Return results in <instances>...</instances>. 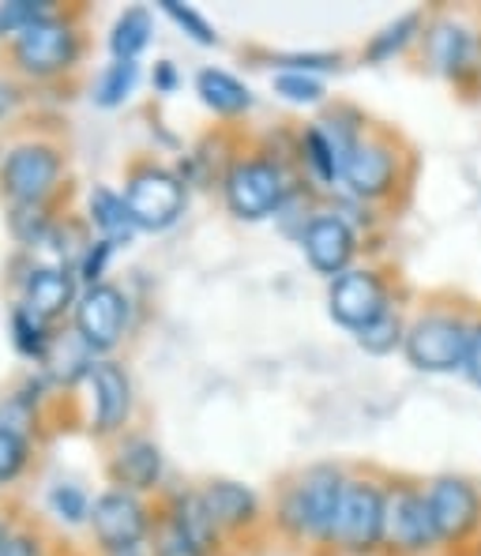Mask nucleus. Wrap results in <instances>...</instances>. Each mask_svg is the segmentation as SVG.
<instances>
[{"mask_svg":"<svg viewBox=\"0 0 481 556\" xmlns=\"http://www.w3.org/2000/svg\"><path fill=\"white\" fill-rule=\"evenodd\" d=\"M470 327H474V316L459 301L426 305L410 320V327H406V342H403L406 365L429 376L463 372L467 346H470Z\"/></svg>","mask_w":481,"mask_h":556,"instance_id":"1","label":"nucleus"},{"mask_svg":"<svg viewBox=\"0 0 481 556\" xmlns=\"http://www.w3.org/2000/svg\"><path fill=\"white\" fill-rule=\"evenodd\" d=\"M342 489H346V473L331 463L308 466L287 485L279 504V522L290 538L298 542L331 545V530H336V515Z\"/></svg>","mask_w":481,"mask_h":556,"instance_id":"2","label":"nucleus"},{"mask_svg":"<svg viewBox=\"0 0 481 556\" xmlns=\"http://www.w3.org/2000/svg\"><path fill=\"white\" fill-rule=\"evenodd\" d=\"M388 530V485L377 478H346L342 489L331 549L346 556H377Z\"/></svg>","mask_w":481,"mask_h":556,"instance_id":"3","label":"nucleus"},{"mask_svg":"<svg viewBox=\"0 0 481 556\" xmlns=\"http://www.w3.org/2000/svg\"><path fill=\"white\" fill-rule=\"evenodd\" d=\"M384 549L395 556H436L444 553L429 511L426 485L418 481H391L388 485V530Z\"/></svg>","mask_w":481,"mask_h":556,"instance_id":"4","label":"nucleus"},{"mask_svg":"<svg viewBox=\"0 0 481 556\" xmlns=\"http://www.w3.org/2000/svg\"><path fill=\"white\" fill-rule=\"evenodd\" d=\"M429 511H433L436 534L444 553L467 549L481 538V489L463 473H440L426 481Z\"/></svg>","mask_w":481,"mask_h":556,"instance_id":"5","label":"nucleus"},{"mask_svg":"<svg viewBox=\"0 0 481 556\" xmlns=\"http://www.w3.org/2000/svg\"><path fill=\"white\" fill-rule=\"evenodd\" d=\"M226 207L244 223H260L267 215H279L290 200V181L275 159H241L226 174Z\"/></svg>","mask_w":481,"mask_h":556,"instance_id":"6","label":"nucleus"},{"mask_svg":"<svg viewBox=\"0 0 481 556\" xmlns=\"http://www.w3.org/2000/svg\"><path fill=\"white\" fill-rule=\"evenodd\" d=\"M426 64L455 84L459 91H474L481 84V35L459 20H436L421 35Z\"/></svg>","mask_w":481,"mask_h":556,"instance_id":"7","label":"nucleus"},{"mask_svg":"<svg viewBox=\"0 0 481 556\" xmlns=\"http://www.w3.org/2000/svg\"><path fill=\"white\" fill-rule=\"evenodd\" d=\"M395 305L391 301V282L377 267H350L339 278H331V290H328V313L331 320L346 331H362L372 320L388 313Z\"/></svg>","mask_w":481,"mask_h":556,"instance_id":"8","label":"nucleus"},{"mask_svg":"<svg viewBox=\"0 0 481 556\" xmlns=\"http://www.w3.org/2000/svg\"><path fill=\"white\" fill-rule=\"evenodd\" d=\"M125 207L136 230H169L185 211V185L162 166H140L128 177Z\"/></svg>","mask_w":481,"mask_h":556,"instance_id":"9","label":"nucleus"},{"mask_svg":"<svg viewBox=\"0 0 481 556\" xmlns=\"http://www.w3.org/2000/svg\"><path fill=\"white\" fill-rule=\"evenodd\" d=\"M403 181V154L388 136H365L342 169V185L357 200H388Z\"/></svg>","mask_w":481,"mask_h":556,"instance_id":"10","label":"nucleus"},{"mask_svg":"<svg viewBox=\"0 0 481 556\" xmlns=\"http://www.w3.org/2000/svg\"><path fill=\"white\" fill-rule=\"evenodd\" d=\"M301 249H305V260L316 275L339 278L342 271H350V260L357 252V233L346 218L328 211V215L308 218V226L301 230Z\"/></svg>","mask_w":481,"mask_h":556,"instance_id":"11","label":"nucleus"},{"mask_svg":"<svg viewBox=\"0 0 481 556\" xmlns=\"http://www.w3.org/2000/svg\"><path fill=\"white\" fill-rule=\"evenodd\" d=\"M125 316L128 305L117 286H91L76 305V331L84 339V346L91 350L117 346L121 331H125Z\"/></svg>","mask_w":481,"mask_h":556,"instance_id":"12","label":"nucleus"},{"mask_svg":"<svg viewBox=\"0 0 481 556\" xmlns=\"http://www.w3.org/2000/svg\"><path fill=\"white\" fill-rule=\"evenodd\" d=\"M61 159L42 143H23L4 162V188L15 203H42L56 185Z\"/></svg>","mask_w":481,"mask_h":556,"instance_id":"13","label":"nucleus"},{"mask_svg":"<svg viewBox=\"0 0 481 556\" xmlns=\"http://www.w3.org/2000/svg\"><path fill=\"white\" fill-rule=\"evenodd\" d=\"M94 534L98 542L110 553H125V549H140L143 534H147V511L136 496L128 493H105L94 501Z\"/></svg>","mask_w":481,"mask_h":556,"instance_id":"14","label":"nucleus"},{"mask_svg":"<svg viewBox=\"0 0 481 556\" xmlns=\"http://www.w3.org/2000/svg\"><path fill=\"white\" fill-rule=\"evenodd\" d=\"M15 56H20V64L27 72L49 76V72H61L76 61V35H72V27H64V23L42 20L20 35Z\"/></svg>","mask_w":481,"mask_h":556,"instance_id":"15","label":"nucleus"},{"mask_svg":"<svg viewBox=\"0 0 481 556\" xmlns=\"http://www.w3.org/2000/svg\"><path fill=\"white\" fill-rule=\"evenodd\" d=\"M200 501H203V508H207L211 522L218 527V534H223V530L249 527L260 515L256 493H252L249 485H238V481H211L200 493Z\"/></svg>","mask_w":481,"mask_h":556,"instance_id":"16","label":"nucleus"},{"mask_svg":"<svg viewBox=\"0 0 481 556\" xmlns=\"http://www.w3.org/2000/svg\"><path fill=\"white\" fill-rule=\"evenodd\" d=\"M91 380H94V410H98V429L113 432L117 425H125L128 410H132V383L121 365L113 362H98L91 365Z\"/></svg>","mask_w":481,"mask_h":556,"instance_id":"17","label":"nucleus"},{"mask_svg":"<svg viewBox=\"0 0 481 556\" xmlns=\"http://www.w3.org/2000/svg\"><path fill=\"white\" fill-rule=\"evenodd\" d=\"M76 298V282H72L68 271L61 267H38L35 275L27 278V313L38 316V320H53Z\"/></svg>","mask_w":481,"mask_h":556,"instance_id":"18","label":"nucleus"},{"mask_svg":"<svg viewBox=\"0 0 481 556\" xmlns=\"http://www.w3.org/2000/svg\"><path fill=\"white\" fill-rule=\"evenodd\" d=\"M195 94L203 98L207 110H215L218 117H241V113L252 110V91L241 84L238 76L223 68H203L195 76Z\"/></svg>","mask_w":481,"mask_h":556,"instance_id":"19","label":"nucleus"},{"mask_svg":"<svg viewBox=\"0 0 481 556\" xmlns=\"http://www.w3.org/2000/svg\"><path fill=\"white\" fill-rule=\"evenodd\" d=\"M113 478L128 489H151L162 478V452L151 440H128L113 459Z\"/></svg>","mask_w":481,"mask_h":556,"instance_id":"20","label":"nucleus"},{"mask_svg":"<svg viewBox=\"0 0 481 556\" xmlns=\"http://www.w3.org/2000/svg\"><path fill=\"white\" fill-rule=\"evenodd\" d=\"M426 12H406L398 15L395 23H388L380 35L369 38V46H365V61L369 64H384L391 61V56L406 53L414 42H421V35H426Z\"/></svg>","mask_w":481,"mask_h":556,"instance_id":"21","label":"nucleus"},{"mask_svg":"<svg viewBox=\"0 0 481 556\" xmlns=\"http://www.w3.org/2000/svg\"><path fill=\"white\" fill-rule=\"evenodd\" d=\"M406 316H403V308L398 305H391L380 320H372L369 327H362V331L354 334L357 339V346L365 350V354H372V357H388V354H395V350H403V342H406Z\"/></svg>","mask_w":481,"mask_h":556,"instance_id":"22","label":"nucleus"},{"mask_svg":"<svg viewBox=\"0 0 481 556\" xmlns=\"http://www.w3.org/2000/svg\"><path fill=\"white\" fill-rule=\"evenodd\" d=\"M147 42H151V15L143 8H128L117 23H113L110 35V49L117 61H136L143 53Z\"/></svg>","mask_w":481,"mask_h":556,"instance_id":"23","label":"nucleus"},{"mask_svg":"<svg viewBox=\"0 0 481 556\" xmlns=\"http://www.w3.org/2000/svg\"><path fill=\"white\" fill-rule=\"evenodd\" d=\"M169 519L177 522V527L185 530L189 538H195V545H203V549H215L218 545V527L211 522L207 508H203L200 493H185L174 501V508H169Z\"/></svg>","mask_w":481,"mask_h":556,"instance_id":"24","label":"nucleus"},{"mask_svg":"<svg viewBox=\"0 0 481 556\" xmlns=\"http://www.w3.org/2000/svg\"><path fill=\"white\" fill-rule=\"evenodd\" d=\"M301 154H305L308 169L320 185H339L342 181V166L336 147L328 143V136L320 132V125H308L305 136H301Z\"/></svg>","mask_w":481,"mask_h":556,"instance_id":"25","label":"nucleus"},{"mask_svg":"<svg viewBox=\"0 0 481 556\" xmlns=\"http://www.w3.org/2000/svg\"><path fill=\"white\" fill-rule=\"evenodd\" d=\"M91 218L94 226L105 233V241H121L136 230L132 218H128V207H125V195H113L110 188H94L91 195Z\"/></svg>","mask_w":481,"mask_h":556,"instance_id":"26","label":"nucleus"},{"mask_svg":"<svg viewBox=\"0 0 481 556\" xmlns=\"http://www.w3.org/2000/svg\"><path fill=\"white\" fill-rule=\"evenodd\" d=\"M136 79H140V68H136V61H113L110 68L102 72V79H98V105H117L125 102L128 94H132Z\"/></svg>","mask_w":481,"mask_h":556,"instance_id":"27","label":"nucleus"},{"mask_svg":"<svg viewBox=\"0 0 481 556\" xmlns=\"http://www.w3.org/2000/svg\"><path fill=\"white\" fill-rule=\"evenodd\" d=\"M271 87H275V94L287 98L293 105L324 102V84L316 76H308V72H275Z\"/></svg>","mask_w":481,"mask_h":556,"instance_id":"28","label":"nucleus"},{"mask_svg":"<svg viewBox=\"0 0 481 556\" xmlns=\"http://www.w3.org/2000/svg\"><path fill=\"white\" fill-rule=\"evenodd\" d=\"M42 20H49V4H42V0H8V4H0V35H23Z\"/></svg>","mask_w":481,"mask_h":556,"instance_id":"29","label":"nucleus"},{"mask_svg":"<svg viewBox=\"0 0 481 556\" xmlns=\"http://www.w3.org/2000/svg\"><path fill=\"white\" fill-rule=\"evenodd\" d=\"M154 556H211L203 545H195V538L185 534L174 519H162L159 522V534H154Z\"/></svg>","mask_w":481,"mask_h":556,"instance_id":"30","label":"nucleus"},{"mask_svg":"<svg viewBox=\"0 0 481 556\" xmlns=\"http://www.w3.org/2000/svg\"><path fill=\"white\" fill-rule=\"evenodd\" d=\"M162 12L169 15V20L177 23V27L185 30V35H192L200 46H218V35H215V27H211L207 20H203L195 8L189 4H177V0H162Z\"/></svg>","mask_w":481,"mask_h":556,"instance_id":"31","label":"nucleus"},{"mask_svg":"<svg viewBox=\"0 0 481 556\" xmlns=\"http://www.w3.org/2000/svg\"><path fill=\"white\" fill-rule=\"evenodd\" d=\"M12 233L23 244H38L46 237V211L42 203H15L12 211Z\"/></svg>","mask_w":481,"mask_h":556,"instance_id":"32","label":"nucleus"},{"mask_svg":"<svg viewBox=\"0 0 481 556\" xmlns=\"http://www.w3.org/2000/svg\"><path fill=\"white\" fill-rule=\"evenodd\" d=\"M12 331H15V346H20L23 354H30V357H42L46 354L42 320H38V316H30L27 308H20V313L12 316Z\"/></svg>","mask_w":481,"mask_h":556,"instance_id":"33","label":"nucleus"},{"mask_svg":"<svg viewBox=\"0 0 481 556\" xmlns=\"http://www.w3.org/2000/svg\"><path fill=\"white\" fill-rule=\"evenodd\" d=\"M23 463H27V444H23V437L15 429L0 425V485L12 481L15 473L23 470Z\"/></svg>","mask_w":481,"mask_h":556,"instance_id":"34","label":"nucleus"},{"mask_svg":"<svg viewBox=\"0 0 481 556\" xmlns=\"http://www.w3.org/2000/svg\"><path fill=\"white\" fill-rule=\"evenodd\" d=\"M49 504H53V511L68 522H79L87 515V496L79 493L76 485H56L53 493H49Z\"/></svg>","mask_w":481,"mask_h":556,"instance_id":"35","label":"nucleus"},{"mask_svg":"<svg viewBox=\"0 0 481 556\" xmlns=\"http://www.w3.org/2000/svg\"><path fill=\"white\" fill-rule=\"evenodd\" d=\"M282 72H328V68H339V53H290V56H279Z\"/></svg>","mask_w":481,"mask_h":556,"instance_id":"36","label":"nucleus"},{"mask_svg":"<svg viewBox=\"0 0 481 556\" xmlns=\"http://www.w3.org/2000/svg\"><path fill=\"white\" fill-rule=\"evenodd\" d=\"M463 376L481 391V313L474 316V327H470V346H467V365H463Z\"/></svg>","mask_w":481,"mask_h":556,"instance_id":"37","label":"nucleus"},{"mask_svg":"<svg viewBox=\"0 0 481 556\" xmlns=\"http://www.w3.org/2000/svg\"><path fill=\"white\" fill-rule=\"evenodd\" d=\"M110 252H113V241H98L91 252H87V260H84V278L91 286H102L98 278H102L105 271V260H110Z\"/></svg>","mask_w":481,"mask_h":556,"instance_id":"38","label":"nucleus"},{"mask_svg":"<svg viewBox=\"0 0 481 556\" xmlns=\"http://www.w3.org/2000/svg\"><path fill=\"white\" fill-rule=\"evenodd\" d=\"M0 556H42V553H38V542H35V538L12 534V538L4 542V549H0Z\"/></svg>","mask_w":481,"mask_h":556,"instance_id":"39","label":"nucleus"},{"mask_svg":"<svg viewBox=\"0 0 481 556\" xmlns=\"http://www.w3.org/2000/svg\"><path fill=\"white\" fill-rule=\"evenodd\" d=\"M154 87H159V91H174L177 87V68L169 61H162L159 68H154Z\"/></svg>","mask_w":481,"mask_h":556,"instance_id":"40","label":"nucleus"},{"mask_svg":"<svg viewBox=\"0 0 481 556\" xmlns=\"http://www.w3.org/2000/svg\"><path fill=\"white\" fill-rule=\"evenodd\" d=\"M8 538H12V534H8V530H4V522H0V549H4V542H8Z\"/></svg>","mask_w":481,"mask_h":556,"instance_id":"41","label":"nucleus"},{"mask_svg":"<svg viewBox=\"0 0 481 556\" xmlns=\"http://www.w3.org/2000/svg\"><path fill=\"white\" fill-rule=\"evenodd\" d=\"M110 556H147V553H140V549H125V553H110Z\"/></svg>","mask_w":481,"mask_h":556,"instance_id":"42","label":"nucleus"}]
</instances>
